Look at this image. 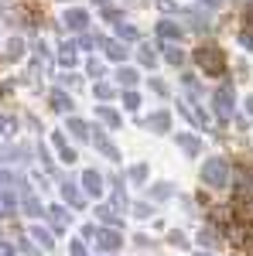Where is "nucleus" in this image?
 I'll use <instances>...</instances> for the list:
<instances>
[{
    "label": "nucleus",
    "instance_id": "nucleus-1",
    "mask_svg": "<svg viewBox=\"0 0 253 256\" xmlns=\"http://www.w3.org/2000/svg\"><path fill=\"white\" fill-rule=\"evenodd\" d=\"M195 62L202 65L205 76H222V72H226V55H222V48H215V44H202V48L195 52Z\"/></svg>",
    "mask_w": 253,
    "mask_h": 256
},
{
    "label": "nucleus",
    "instance_id": "nucleus-2",
    "mask_svg": "<svg viewBox=\"0 0 253 256\" xmlns=\"http://www.w3.org/2000/svg\"><path fill=\"white\" fill-rule=\"evenodd\" d=\"M202 181H205L209 188H226V184H229V164L222 158H209L202 164Z\"/></svg>",
    "mask_w": 253,
    "mask_h": 256
},
{
    "label": "nucleus",
    "instance_id": "nucleus-3",
    "mask_svg": "<svg viewBox=\"0 0 253 256\" xmlns=\"http://www.w3.org/2000/svg\"><path fill=\"white\" fill-rule=\"evenodd\" d=\"M215 113H219V120H226L229 113H233V89L222 86V89L215 92Z\"/></svg>",
    "mask_w": 253,
    "mask_h": 256
},
{
    "label": "nucleus",
    "instance_id": "nucleus-4",
    "mask_svg": "<svg viewBox=\"0 0 253 256\" xmlns=\"http://www.w3.org/2000/svg\"><path fill=\"white\" fill-rule=\"evenodd\" d=\"M62 20H65V28H69V31H86V24H89L86 10H69Z\"/></svg>",
    "mask_w": 253,
    "mask_h": 256
},
{
    "label": "nucleus",
    "instance_id": "nucleus-5",
    "mask_svg": "<svg viewBox=\"0 0 253 256\" xmlns=\"http://www.w3.org/2000/svg\"><path fill=\"white\" fill-rule=\"evenodd\" d=\"M96 242H99V250L113 253V250H120V232H96Z\"/></svg>",
    "mask_w": 253,
    "mask_h": 256
},
{
    "label": "nucleus",
    "instance_id": "nucleus-6",
    "mask_svg": "<svg viewBox=\"0 0 253 256\" xmlns=\"http://www.w3.org/2000/svg\"><path fill=\"white\" fill-rule=\"evenodd\" d=\"M82 184H86V192L103 195V184H99V174H96V171H86V174H82Z\"/></svg>",
    "mask_w": 253,
    "mask_h": 256
},
{
    "label": "nucleus",
    "instance_id": "nucleus-7",
    "mask_svg": "<svg viewBox=\"0 0 253 256\" xmlns=\"http://www.w3.org/2000/svg\"><path fill=\"white\" fill-rule=\"evenodd\" d=\"M233 212H239V218H243V222H253V198H239Z\"/></svg>",
    "mask_w": 253,
    "mask_h": 256
},
{
    "label": "nucleus",
    "instance_id": "nucleus-8",
    "mask_svg": "<svg viewBox=\"0 0 253 256\" xmlns=\"http://www.w3.org/2000/svg\"><path fill=\"white\" fill-rule=\"evenodd\" d=\"M93 144H96V147H99V150H103V154H106V158H113V160L120 158L117 150H113V144H110V140L103 137V134H93Z\"/></svg>",
    "mask_w": 253,
    "mask_h": 256
},
{
    "label": "nucleus",
    "instance_id": "nucleus-9",
    "mask_svg": "<svg viewBox=\"0 0 253 256\" xmlns=\"http://www.w3.org/2000/svg\"><path fill=\"white\" fill-rule=\"evenodd\" d=\"M157 34H161L164 41H175L178 38V28L171 24V20H161V24H157Z\"/></svg>",
    "mask_w": 253,
    "mask_h": 256
},
{
    "label": "nucleus",
    "instance_id": "nucleus-10",
    "mask_svg": "<svg viewBox=\"0 0 253 256\" xmlns=\"http://www.w3.org/2000/svg\"><path fill=\"white\" fill-rule=\"evenodd\" d=\"M55 147H59V154H62V160H65V164H72V160H76V154H72V150H69V147H65V137H62V134H55Z\"/></svg>",
    "mask_w": 253,
    "mask_h": 256
},
{
    "label": "nucleus",
    "instance_id": "nucleus-11",
    "mask_svg": "<svg viewBox=\"0 0 253 256\" xmlns=\"http://www.w3.org/2000/svg\"><path fill=\"white\" fill-rule=\"evenodd\" d=\"M147 126L157 130V134H164V130H168V113H154V116L147 120Z\"/></svg>",
    "mask_w": 253,
    "mask_h": 256
},
{
    "label": "nucleus",
    "instance_id": "nucleus-12",
    "mask_svg": "<svg viewBox=\"0 0 253 256\" xmlns=\"http://www.w3.org/2000/svg\"><path fill=\"white\" fill-rule=\"evenodd\" d=\"M52 106H55V110H59V113H69V110H72V102H69V96H62L59 89H55V92H52Z\"/></svg>",
    "mask_w": 253,
    "mask_h": 256
},
{
    "label": "nucleus",
    "instance_id": "nucleus-13",
    "mask_svg": "<svg viewBox=\"0 0 253 256\" xmlns=\"http://www.w3.org/2000/svg\"><path fill=\"white\" fill-rule=\"evenodd\" d=\"M69 130H72V137H79V140L89 137V130H86V123H82V120H69Z\"/></svg>",
    "mask_w": 253,
    "mask_h": 256
},
{
    "label": "nucleus",
    "instance_id": "nucleus-14",
    "mask_svg": "<svg viewBox=\"0 0 253 256\" xmlns=\"http://www.w3.org/2000/svg\"><path fill=\"white\" fill-rule=\"evenodd\" d=\"M96 113H99V120H106L110 126H120V113H113V110H106V106H99Z\"/></svg>",
    "mask_w": 253,
    "mask_h": 256
},
{
    "label": "nucleus",
    "instance_id": "nucleus-15",
    "mask_svg": "<svg viewBox=\"0 0 253 256\" xmlns=\"http://www.w3.org/2000/svg\"><path fill=\"white\" fill-rule=\"evenodd\" d=\"M106 55H110L113 62H123V58H127V48H123V44H110V48H106Z\"/></svg>",
    "mask_w": 253,
    "mask_h": 256
},
{
    "label": "nucleus",
    "instance_id": "nucleus-16",
    "mask_svg": "<svg viewBox=\"0 0 253 256\" xmlns=\"http://www.w3.org/2000/svg\"><path fill=\"white\" fill-rule=\"evenodd\" d=\"M117 34H120V38H127V41H134V38H137V28H130V24H120V20H117Z\"/></svg>",
    "mask_w": 253,
    "mask_h": 256
},
{
    "label": "nucleus",
    "instance_id": "nucleus-17",
    "mask_svg": "<svg viewBox=\"0 0 253 256\" xmlns=\"http://www.w3.org/2000/svg\"><path fill=\"white\" fill-rule=\"evenodd\" d=\"M120 82H123V86H137V72L134 68H123V72H120Z\"/></svg>",
    "mask_w": 253,
    "mask_h": 256
},
{
    "label": "nucleus",
    "instance_id": "nucleus-18",
    "mask_svg": "<svg viewBox=\"0 0 253 256\" xmlns=\"http://www.w3.org/2000/svg\"><path fill=\"white\" fill-rule=\"evenodd\" d=\"M24 212H28V216H41V205L35 198H24Z\"/></svg>",
    "mask_w": 253,
    "mask_h": 256
},
{
    "label": "nucleus",
    "instance_id": "nucleus-19",
    "mask_svg": "<svg viewBox=\"0 0 253 256\" xmlns=\"http://www.w3.org/2000/svg\"><path fill=\"white\" fill-rule=\"evenodd\" d=\"M123 106H127V110H137V106H140V96H137V92H127V96H123Z\"/></svg>",
    "mask_w": 253,
    "mask_h": 256
},
{
    "label": "nucleus",
    "instance_id": "nucleus-20",
    "mask_svg": "<svg viewBox=\"0 0 253 256\" xmlns=\"http://www.w3.org/2000/svg\"><path fill=\"white\" fill-rule=\"evenodd\" d=\"M7 58H11V62L21 58V41H11V44H7Z\"/></svg>",
    "mask_w": 253,
    "mask_h": 256
},
{
    "label": "nucleus",
    "instance_id": "nucleus-21",
    "mask_svg": "<svg viewBox=\"0 0 253 256\" xmlns=\"http://www.w3.org/2000/svg\"><path fill=\"white\" fill-rule=\"evenodd\" d=\"M171 195V188H168V184H157L154 192H151V198H157V202H161V198H168Z\"/></svg>",
    "mask_w": 253,
    "mask_h": 256
},
{
    "label": "nucleus",
    "instance_id": "nucleus-22",
    "mask_svg": "<svg viewBox=\"0 0 253 256\" xmlns=\"http://www.w3.org/2000/svg\"><path fill=\"white\" fill-rule=\"evenodd\" d=\"M178 144H181V147H185L188 154H195V150H198V144H195L192 137H178Z\"/></svg>",
    "mask_w": 253,
    "mask_h": 256
},
{
    "label": "nucleus",
    "instance_id": "nucleus-23",
    "mask_svg": "<svg viewBox=\"0 0 253 256\" xmlns=\"http://www.w3.org/2000/svg\"><path fill=\"white\" fill-rule=\"evenodd\" d=\"M168 62H171V65H181V62H185V55H181L178 48H168Z\"/></svg>",
    "mask_w": 253,
    "mask_h": 256
},
{
    "label": "nucleus",
    "instance_id": "nucleus-24",
    "mask_svg": "<svg viewBox=\"0 0 253 256\" xmlns=\"http://www.w3.org/2000/svg\"><path fill=\"white\" fill-rule=\"evenodd\" d=\"M52 218H55V226H65V222H69V216H65V212H62V208H52Z\"/></svg>",
    "mask_w": 253,
    "mask_h": 256
},
{
    "label": "nucleus",
    "instance_id": "nucleus-25",
    "mask_svg": "<svg viewBox=\"0 0 253 256\" xmlns=\"http://www.w3.org/2000/svg\"><path fill=\"white\" fill-rule=\"evenodd\" d=\"M96 212H99V218H103V222H110V226L117 222V216H113V208H96Z\"/></svg>",
    "mask_w": 253,
    "mask_h": 256
},
{
    "label": "nucleus",
    "instance_id": "nucleus-26",
    "mask_svg": "<svg viewBox=\"0 0 253 256\" xmlns=\"http://www.w3.org/2000/svg\"><path fill=\"white\" fill-rule=\"evenodd\" d=\"M62 195L69 198V202H72V205H79V192H76V188H69V184H65V188H62Z\"/></svg>",
    "mask_w": 253,
    "mask_h": 256
},
{
    "label": "nucleus",
    "instance_id": "nucleus-27",
    "mask_svg": "<svg viewBox=\"0 0 253 256\" xmlns=\"http://www.w3.org/2000/svg\"><path fill=\"white\" fill-rule=\"evenodd\" d=\"M35 239H41V246H45V250H48V246H52V236H48V232H45V229H35Z\"/></svg>",
    "mask_w": 253,
    "mask_h": 256
},
{
    "label": "nucleus",
    "instance_id": "nucleus-28",
    "mask_svg": "<svg viewBox=\"0 0 253 256\" xmlns=\"http://www.w3.org/2000/svg\"><path fill=\"white\" fill-rule=\"evenodd\" d=\"M130 178H134V181H144V178H147V168H144V164H137L134 171H130Z\"/></svg>",
    "mask_w": 253,
    "mask_h": 256
},
{
    "label": "nucleus",
    "instance_id": "nucleus-29",
    "mask_svg": "<svg viewBox=\"0 0 253 256\" xmlns=\"http://www.w3.org/2000/svg\"><path fill=\"white\" fill-rule=\"evenodd\" d=\"M0 130H4V134H11V130H14V120H11V116H0Z\"/></svg>",
    "mask_w": 253,
    "mask_h": 256
},
{
    "label": "nucleus",
    "instance_id": "nucleus-30",
    "mask_svg": "<svg viewBox=\"0 0 253 256\" xmlns=\"http://www.w3.org/2000/svg\"><path fill=\"white\" fill-rule=\"evenodd\" d=\"M62 65H76V55L72 52H62Z\"/></svg>",
    "mask_w": 253,
    "mask_h": 256
},
{
    "label": "nucleus",
    "instance_id": "nucleus-31",
    "mask_svg": "<svg viewBox=\"0 0 253 256\" xmlns=\"http://www.w3.org/2000/svg\"><path fill=\"white\" fill-rule=\"evenodd\" d=\"M110 92H113L110 86H96V96H99V99H106V96H110Z\"/></svg>",
    "mask_w": 253,
    "mask_h": 256
},
{
    "label": "nucleus",
    "instance_id": "nucleus-32",
    "mask_svg": "<svg viewBox=\"0 0 253 256\" xmlns=\"http://www.w3.org/2000/svg\"><path fill=\"white\" fill-rule=\"evenodd\" d=\"M72 256H86V250H82V242H72V250H69Z\"/></svg>",
    "mask_w": 253,
    "mask_h": 256
},
{
    "label": "nucleus",
    "instance_id": "nucleus-33",
    "mask_svg": "<svg viewBox=\"0 0 253 256\" xmlns=\"http://www.w3.org/2000/svg\"><path fill=\"white\" fill-rule=\"evenodd\" d=\"M246 250H250V256H253V242H250V246H246Z\"/></svg>",
    "mask_w": 253,
    "mask_h": 256
},
{
    "label": "nucleus",
    "instance_id": "nucleus-34",
    "mask_svg": "<svg viewBox=\"0 0 253 256\" xmlns=\"http://www.w3.org/2000/svg\"><path fill=\"white\" fill-rule=\"evenodd\" d=\"M0 216H7V212H4V205H0Z\"/></svg>",
    "mask_w": 253,
    "mask_h": 256
},
{
    "label": "nucleus",
    "instance_id": "nucleus-35",
    "mask_svg": "<svg viewBox=\"0 0 253 256\" xmlns=\"http://www.w3.org/2000/svg\"><path fill=\"white\" fill-rule=\"evenodd\" d=\"M198 256H209V253H198Z\"/></svg>",
    "mask_w": 253,
    "mask_h": 256
}]
</instances>
